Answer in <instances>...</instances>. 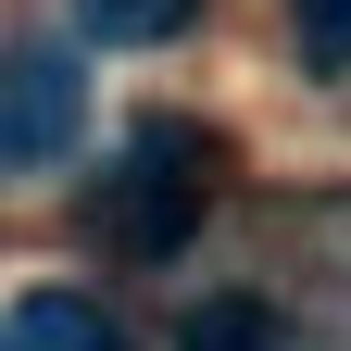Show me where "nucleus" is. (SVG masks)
<instances>
[{"instance_id": "f257e3e1", "label": "nucleus", "mask_w": 351, "mask_h": 351, "mask_svg": "<svg viewBox=\"0 0 351 351\" xmlns=\"http://www.w3.org/2000/svg\"><path fill=\"white\" fill-rule=\"evenodd\" d=\"M201 201H213V138L189 113H151V125H125L113 176H88V239L125 263H163V251H189Z\"/></svg>"}, {"instance_id": "f03ea898", "label": "nucleus", "mask_w": 351, "mask_h": 351, "mask_svg": "<svg viewBox=\"0 0 351 351\" xmlns=\"http://www.w3.org/2000/svg\"><path fill=\"white\" fill-rule=\"evenodd\" d=\"M88 138V75L75 51H0V176H38Z\"/></svg>"}, {"instance_id": "7ed1b4c3", "label": "nucleus", "mask_w": 351, "mask_h": 351, "mask_svg": "<svg viewBox=\"0 0 351 351\" xmlns=\"http://www.w3.org/2000/svg\"><path fill=\"white\" fill-rule=\"evenodd\" d=\"M0 339H13V351H125V326H113L88 289H38V301H13Z\"/></svg>"}, {"instance_id": "20e7f679", "label": "nucleus", "mask_w": 351, "mask_h": 351, "mask_svg": "<svg viewBox=\"0 0 351 351\" xmlns=\"http://www.w3.org/2000/svg\"><path fill=\"white\" fill-rule=\"evenodd\" d=\"M176 351H314L289 314H263V301H201L189 326H176Z\"/></svg>"}, {"instance_id": "39448f33", "label": "nucleus", "mask_w": 351, "mask_h": 351, "mask_svg": "<svg viewBox=\"0 0 351 351\" xmlns=\"http://www.w3.org/2000/svg\"><path fill=\"white\" fill-rule=\"evenodd\" d=\"M189 13H201V0H75V25H88V38H113V51H163Z\"/></svg>"}, {"instance_id": "423d86ee", "label": "nucleus", "mask_w": 351, "mask_h": 351, "mask_svg": "<svg viewBox=\"0 0 351 351\" xmlns=\"http://www.w3.org/2000/svg\"><path fill=\"white\" fill-rule=\"evenodd\" d=\"M289 13H301V51L339 75V63H351V0H289Z\"/></svg>"}, {"instance_id": "0eeeda50", "label": "nucleus", "mask_w": 351, "mask_h": 351, "mask_svg": "<svg viewBox=\"0 0 351 351\" xmlns=\"http://www.w3.org/2000/svg\"><path fill=\"white\" fill-rule=\"evenodd\" d=\"M0 351H13V339H0Z\"/></svg>"}]
</instances>
